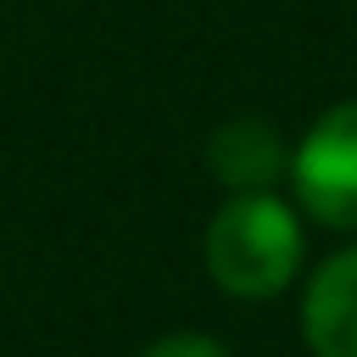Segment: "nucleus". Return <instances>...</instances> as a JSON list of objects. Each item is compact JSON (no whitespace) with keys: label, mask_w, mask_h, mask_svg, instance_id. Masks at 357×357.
Masks as SVG:
<instances>
[{"label":"nucleus","mask_w":357,"mask_h":357,"mask_svg":"<svg viewBox=\"0 0 357 357\" xmlns=\"http://www.w3.org/2000/svg\"><path fill=\"white\" fill-rule=\"evenodd\" d=\"M301 324L318 357H357V245L318 268Z\"/></svg>","instance_id":"7ed1b4c3"},{"label":"nucleus","mask_w":357,"mask_h":357,"mask_svg":"<svg viewBox=\"0 0 357 357\" xmlns=\"http://www.w3.org/2000/svg\"><path fill=\"white\" fill-rule=\"evenodd\" d=\"M296 195L329 229H357V100L324 112L296 151Z\"/></svg>","instance_id":"f03ea898"},{"label":"nucleus","mask_w":357,"mask_h":357,"mask_svg":"<svg viewBox=\"0 0 357 357\" xmlns=\"http://www.w3.org/2000/svg\"><path fill=\"white\" fill-rule=\"evenodd\" d=\"M145 357H229L218 340H206V335H167V340H156Z\"/></svg>","instance_id":"39448f33"},{"label":"nucleus","mask_w":357,"mask_h":357,"mask_svg":"<svg viewBox=\"0 0 357 357\" xmlns=\"http://www.w3.org/2000/svg\"><path fill=\"white\" fill-rule=\"evenodd\" d=\"M212 167L223 184L234 190H262L273 173H279V139L257 123V117H240L229 123L218 139H212Z\"/></svg>","instance_id":"20e7f679"},{"label":"nucleus","mask_w":357,"mask_h":357,"mask_svg":"<svg viewBox=\"0 0 357 357\" xmlns=\"http://www.w3.org/2000/svg\"><path fill=\"white\" fill-rule=\"evenodd\" d=\"M301 262V223L268 190H234L206 229V273L229 296H279Z\"/></svg>","instance_id":"f257e3e1"}]
</instances>
